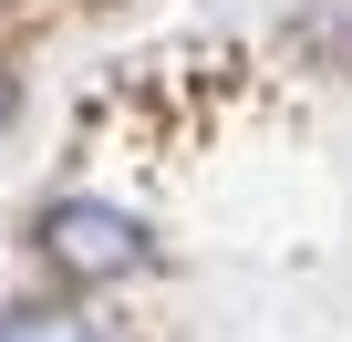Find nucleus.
<instances>
[{"instance_id":"nucleus-1","label":"nucleus","mask_w":352,"mask_h":342,"mask_svg":"<svg viewBox=\"0 0 352 342\" xmlns=\"http://www.w3.org/2000/svg\"><path fill=\"white\" fill-rule=\"evenodd\" d=\"M32 259H42V280H52V290L104 301V290H124V280H145V270H155V228H145L124 197L63 187V197H42V208H32Z\"/></svg>"},{"instance_id":"nucleus-2","label":"nucleus","mask_w":352,"mask_h":342,"mask_svg":"<svg viewBox=\"0 0 352 342\" xmlns=\"http://www.w3.org/2000/svg\"><path fill=\"white\" fill-rule=\"evenodd\" d=\"M0 342H135L104 301H73V290H21L0 311Z\"/></svg>"},{"instance_id":"nucleus-3","label":"nucleus","mask_w":352,"mask_h":342,"mask_svg":"<svg viewBox=\"0 0 352 342\" xmlns=\"http://www.w3.org/2000/svg\"><path fill=\"white\" fill-rule=\"evenodd\" d=\"M11 114H21V73L0 63V135H11Z\"/></svg>"}]
</instances>
